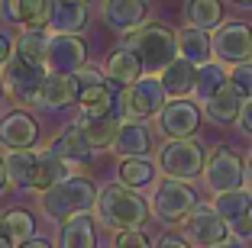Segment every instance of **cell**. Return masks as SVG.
Returning <instances> with one entry per match:
<instances>
[{"instance_id": "6da1fadb", "label": "cell", "mask_w": 252, "mask_h": 248, "mask_svg": "<svg viewBox=\"0 0 252 248\" xmlns=\"http://www.w3.org/2000/svg\"><path fill=\"white\" fill-rule=\"evenodd\" d=\"M94 213H97V222L104 229H113V232L142 229L149 222V203L123 184H110V187L100 190L94 200Z\"/></svg>"}, {"instance_id": "7a4b0ae2", "label": "cell", "mask_w": 252, "mask_h": 248, "mask_svg": "<svg viewBox=\"0 0 252 248\" xmlns=\"http://www.w3.org/2000/svg\"><path fill=\"white\" fill-rule=\"evenodd\" d=\"M97 200V187L88 177H65L62 184L39 193V210L52 222H65L74 213H88Z\"/></svg>"}, {"instance_id": "3957f363", "label": "cell", "mask_w": 252, "mask_h": 248, "mask_svg": "<svg viewBox=\"0 0 252 248\" xmlns=\"http://www.w3.org/2000/svg\"><path fill=\"white\" fill-rule=\"evenodd\" d=\"M126 49H133L142 61V71H162L171 61L178 58V42H175V32L158 26V23H146L142 29L126 32Z\"/></svg>"}, {"instance_id": "277c9868", "label": "cell", "mask_w": 252, "mask_h": 248, "mask_svg": "<svg viewBox=\"0 0 252 248\" xmlns=\"http://www.w3.org/2000/svg\"><path fill=\"white\" fill-rule=\"evenodd\" d=\"M165 90L158 84V78H139L136 84L117 90V116L133 119V123H146V119L158 116V110L165 107Z\"/></svg>"}, {"instance_id": "5b68a950", "label": "cell", "mask_w": 252, "mask_h": 248, "mask_svg": "<svg viewBox=\"0 0 252 248\" xmlns=\"http://www.w3.org/2000/svg\"><path fill=\"white\" fill-rule=\"evenodd\" d=\"M204 145L197 139H168L158 148V171L171 181H194L204 174Z\"/></svg>"}, {"instance_id": "8992f818", "label": "cell", "mask_w": 252, "mask_h": 248, "mask_svg": "<svg viewBox=\"0 0 252 248\" xmlns=\"http://www.w3.org/2000/svg\"><path fill=\"white\" fill-rule=\"evenodd\" d=\"M0 78H3V90L16 103H36L42 81H45V68L36 65V61H26L23 55L13 52V58L0 68Z\"/></svg>"}, {"instance_id": "52a82bcc", "label": "cell", "mask_w": 252, "mask_h": 248, "mask_svg": "<svg viewBox=\"0 0 252 248\" xmlns=\"http://www.w3.org/2000/svg\"><path fill=\"white\" fill-rule=\"evenodd\" d=\"M246 181V168L243 161L236 158V152H230L226 145H217L214 152L204 161V184H207L210 193H230V190H239Z\"/></svg>"}, {"instance_id": "ba28073f", "label": "cell", "mask_w": 252, "mask_h": 248, "mask_svg": "<svg viewBox=\"0 0 252 248\" xmlns=\"http://www.w3.org/2000/svg\"><path fill=\"white\" fill-rule=\"evenodd\" d=\"M197 206V197H194V190L188 187L185 181H165L156 184V197H152V210L156 216H162L165 222H185L188 213Z\"/></svg>"}, {"instance_id": "9c48e42d", "label": "cell", "mask_w": 252, "mask_h": 248, "mask_svg": "<svg viewBox=\"0 0 252 248\" xmlns=\"http://www.w3.org/2000/svg\"><path fill=\"white\" fill-rule=\"evenodd\" d=\"M185 239L194 248H214L230 239V226L217 216L214 206H194L185 219Z\"/></svg>"}, {"instance_id": "30bf717a", "label": "cell", "mask_w": 252, "mask_h": 248, "mask_svg": "<svg viewBox=\"0 0 252 248\" xmlns=\"http://www.w3.org/2000/svg\"><path fill=\"white\" fill-rule=\"evenodd\" d=\"M88 61V45L74 32H52L49 36V55H45V68L55 74H74Z\"/></svg>"}, {"instance_id": "8fae6325", "label": "cell", "mask_w": 252, "mask_h": 248, "mask_svg": "<svg viewBox=\"0 0 252 248\" xmlns=\"http://www.w3.org/2000/svg\"><path fill=\"white\" fill-rule=\"evenodd\" d=\"M210 45L220 61H230V65L252 61V29L246 23H223L217 36L210 39Z\"/></svg>"}, {"instance_id": "7c38bea8", "label": "cell", "mask_w": 252, "mask_h": 248, "mask_svg": "<svg viewBox=\"0 0 252 248\" xmlns=\"http://www.w3.org/2000/svg\"><path fill=\"white\" fill-rule=\"evenodd\" d=\"M200 126V110L191 100H168L158 110V129L168 136V139H191Z\"/></svg>"}, {"instance_id": "4fadbf2b", "label": "cell", "mask_w": 252, "mask_h": 248, "mask_svg": "<svg viewBox=\"0 0 252 248\" xmlns=\"http://www.w3.org/2000/svg\"><path fill=\"white\" fill-rule=\"evenodd\" d=\"M214 210H217V216H220L230 229H236L239 235H249L252 232V222H249L252 193H249V190L239 187V190H230V193H217Z\"/></svg>"}, {"instance_id": "5bb4252c", "label": "cell", "mask_w": 252, "mask_h": 248, "mask_svg": "<svg viewBox=\"0 0 252 248\" xmlns=\"http://www.w3.org/2000/svg\"><path fill=\"white\" fill-rule=\"evenodd\" d=\"M39 139V126L26 110H10L0 119V145H7V152L16 148H32Z\"/></svg>"}, {"instance_id": "9a60e30c", "label": "cell", "mask_w": 252, "mask_h": 248, "mask_svg": "<svg viewBox=\"0 0 252 248\" xmlns=\"http://www.w3.org/2000/svg\"><path fill=\"white\" fill-rule=\"evenodd\" d=\"M49 148L65 161L68 168H81V165H88V161L94 158V145L84 139L81 126H65V129L55 136V142Z\"/></svg>"}, {"instance_id": "2e32d148", "label": "cell", "mask_w": 252, "mask_h": 248, "mask_svg": "<svg viewBox=\"0 0 252 248\" xmlns=\"http://www.w3.org/2000/svg\"><path fill=\"white\" fill-rule=\"evenodd\" d=\"M3 16L23 29H49L52 0H3Z\"/></svg>"}, {"instance_id": "e0dca14e", "label": "cell", "mask_w": 252, "mask_h": 248, "mask_svg": "<svg viewBox=\"0 0 252 248\" xmlns=\"http://www.w3.org/2000/svg\"><path fill=\"white\" fill-rule=\"evenodd\" d=\"M146 0H104V20L120 32H136L146 26Z\"/></svg>"}, {"instance_id": "ac0fdd59", "label": "cell", "mask_w": 252, "mask_h": 248, "mask_svg": "<svg viewBox=\"0 0 252 248\" xmlns=\"http://www.w3.org/2000/svg\"><path fill=\"white\" fill-rule=\"evenodd\" d=\"M110 148L120 155V158H146V155L152 152V132H149L146 123L126 119V123H120L117 139H113Z\"/></svg>"}, {"instance_id": "d6986e66", "label": "cell", "mask_w": 252, "mask_h": 248, "mask_svg": "<svg viewBox=\"0 0 252 248\" xmlns=\"http://www.w3.org/2000/svg\"><path fill=\"white\" fill-rule=\"evenodd\" d=\"M104 78L110 81L113 87H129V84H136V81L142 78V61H139V55H136L133 49H117L107 58V68H104Z\"/></svg>"}, {"instance_id": "ffe728a7", "label": "cell", "mask_w": 252, "mask_h": 248, "mask_svg": "<svg viewBox=\"0 0 252 248\" xmlns=\"http://www.w3.org/2000/svg\"><path fill=\"white\" fill-rule=\"evenodd\" d=\"M97 219L91 213H74L62 222L59 248H97Z\"/></svg>"}, {"instance_id": "44dd1931", "label": "cell", "mask_w": 252, "mask_h": 248, "mask_svg": "<svg viewBox=\"0 0 252 248\" xmlns=\"http://www.w3.org/2000/svg\"><path fill=\"white\" fill-rule=\"evenodd\" d=\"M194 78H197V65H191L185 58H175L168 68L158 71V84H162L165 97H171V100L194 94Z\"/></svg>"}, {"instance_id": "7402d4cb", "label": "cell", "mask_w": 252, "mask_h": 248, "mask_svg": "<svg viewBox=\"0 0 252 248\" xmlns=\"http://www.w3.org/2000/svg\"><path fill=\"white\" fill-rule=\"evenodd\" d=\"M3 165H7V177H10L13 187L32 190V184H36V168H39V152L36 148H16V152H7Z\"/></svg>"}, {"instance_id": "603a6c76", "label": "cell", "mask_w": 252, "mask_h": 248, "mask_svg": "<svg viewBox=\"0 0 252 248\" xmlns=\"http://www.w3.org/2000/svg\"><path fill=\"white\" fill-rule=\"evenodd\" d=\"M74 81L71 74H55V71H45V81H42V90H39L36 103L45 110H62L68 103H74Z\"/></svg>"}, {"instance_id": "cb8c5ba5", "label": "cell", "mask_w": 252, "mask_h": 248, "mask_svg": "<svg viewBox=\"0 0 252 248\" xmlns=\"http://www.w3.org/2000/svg\"><path fill=\"white\" fill-rule=\"evenodd\" d=\"M239 110H243V97L226 84L220 94H214L210 100H204V116L217 126H230L233 119H239Z\"/></svg>"}, {"instance_id": "d4e9b609", "label": "cell", "mask_w": 252, "mask_h": 248, "mask_svg": "<svg viewBox=\"0 0 252 248\" xmlns=\"http://www.w3.org/2000/svg\"><path fill=\"white\" fill-rule=\"evenodd\" d=\"M175 42H178V58L191 61V65H204V61H210V52H214V45H210V36L204 29H194V26H188V29H181L178 36H175Z\"/></svg>"}, {"instance_id": "484cf974", "label": "cell", "mask_w": 252, "mask_h": 248, "mask_svg": "<svg viewBox=\"0 0 252 248\" xmlns=\"http://www.w3.org/2000/svg\"><path fill=\"white\" fill-rule=\"evenodd\" d=\"M52 32H78L88 26V10L84 3H68V0H52V16H49Z\"/></svg>"}, {"instance_id": "4316f807", "label": "cell", "mask_w": 252, "mask_h": 248, "mask_svg": "<svg viewBox=\"0 0 252 248\" xmlns=\"http://www.w3.org/2000/svg\"><path fill=\"white\" fill-rule=\"evenodd\" d=\"M78 126H81L84 139H88L94 148H110L113 139H117V129H120V116L117 113H107V116H84Z\"/></svg>"}, {"instance_id": "83f0119b", "label": "cell", "mask_w": 252, "mask_h": 248, "mask_svg": "<svg viewBox=\"0 0 252 248\" xmlns=\"http://www.w3.org/2000/svg\"><path fill=\"white\" fill-rule=\"evenodd\" d=\"M65 177H71V168H68V165L52 152V148L39 152V168H36V184H32V190H39V193H42V190L62 184Z\"/></svg>"}, {"instance_id": "f1b7e54d", "label": "cell", "mask_w": 252, "mask_h": 248, "mask_svg": "<svg viewBox=\"0 0 252 248\" xmlns=\"http://www.w3.org/2000/svg\"><path fill=\"white\" fill-rule=\"evenodd\" d=\"M230 84V71L223 68V61H204L197 68V78H194V94L200 100H210L214 94H220L223 87Z\"/></svg>"}, {"instance_id": "f546056e", "label": "cell", "mask_w": 252, "mask_h": 248, "mask_svg": "<svg viewBox=\"0 0 252 248\" xmlns=\"http://www.w3.org/2000/svg\"><path fill=\"white\" fill-rule=\"evenodd\" d=\"M188 23L194 29H220L223 26V3L220 0H188Z\"/></svg>"}, {"instance_id": "4dcf8cb0", "label": "cell", "mask_w": 252, "mask_h": 248, "mask_svg": "<svg viewBox=\"0 0 252 248\" xmlns=\"http://www.w3.org/2000/svg\"><path fill=\"white\" fill-rule=\"evenodd\" d=\"M117 174H120V184H123V187L136 190V187H149V184L156 181L158 171L149 158H123Z\"/></svg>"}, {"instance_id": "1f68e13d", "label": "cell", "mask_w": 252, "mask_h": 248, "mask_svg": "<svg viewBox=\"0 0 252 248\" xmlns=\"http://www.w3.org/2000/svg\"><path fill=\"white\" fill-rule=\"evenodd\" d=\"M49 29H23L16 39V55H23L26 61H36L45 65V55H49Z\"/></svg>"}, {"instance_id": "d6a6232c", "label": "cell", "mask_w": 252, "mask_h": 248, "mask_svg": "<svg viewBox=\"0 0 252 248\" xmlns=\"http://www.w3.org/2000/svg\"><path fill=\"white\" fill-rule=\"evenodd\" d=\"M3 235L10 239V245H23V242L36 239V222L26 210H10L3 213Z\"/></svg>"}, {"instance_id": "836d02e7", "label": "cell", "mask_w": 252, "mask_h": 248, "mask_svg": "<svg viewBox=\"0 0 252 248\" xmlns=\"http://www.w3.org/2000/svg\"><path fill=\"white\" fill-rule=\"evenodd\" d=\"M230 87L236 90L243 100L252 97V61H243V65H236L230 71Z\"/></svg>"}, {"instance_id": "e575fe53", "label": "cell", "mask_w": 252, "mask_h": 248, "mask_svg": "<svg viewBox=\"0 0 252 248\" xmlns=\"http://www.w3.org/2000/svg\"><path fill=\"white\" fill-rule=\"evenodd\" d=\"M113 248H152L142 229H126V232H117V245Z\"/></svg>"}, {"instance_id": "d590c367", "label": "cell", "mask_w": 252, "mask_h": 248, "mask_svg": "<svg viewBox=\"0 0 252 248\" xmlns=\"http://www.w3.org/2000/svg\"><path fill=\"white\" fill-rule=\"evenodd\" d=\"M13 52H16V39L10 36L7 29H0V68L13 58Z\"/></svg>"}, {"instance_id": "8d00e7d4", "label": "cell", "mask_w": 252, "mask_h": 248, "mask_svg": "<svg viewBox=\"0 0 252 248\" xmlns=\"http://www.w3.org/2000/svg\"><path fill=\"white\" fill-rule=\"evenodd\" d=\"M239 129H243L246 136H252V97L243 100V110H239Z\"/></svg>"}, {"instance_id": "74e56055", "label": "cell", "mask_w": 252, "mask_h": 248, "mask_svg": "<svg viewBox=\"0 0 252 248\" xmlns=\"http://www.w3.org/2000/svg\"><path fill=\"white\" fill-rule=\"evenodd\" d=\"M156 248H191V245H188V239H181V235H162Z\"/></svg>"}, {"instance_id": "f35d334b", "label": "cell", "mask_w": 252, "mask_h": 248, "mask_svg": "<svg viewBox=\"0 0 252 248\" xmlns=\"http://www.w3.org/2000/svg\"><path fill=\"white\" fill-rule=\"evenodd\" d=\"M16 248H52L45 239H30V242H23V245H16Z\"/></svg>"}, {"instance_id": "ab89813d", "label": "cell", "mask_w": 252, "mask_h": 248, "mask_svg": "<svg viewBox=\"0 0 252 248\" xmlns=\"http://www.w3.org/2000/svg\"><path fill=\"white\" fill-rule=\"evenodd\" d=\"M10 187V177H7V165H3V158H0V193Z\"/></svg>"}, {"instance_id": "60d3db41", "label": "cell", "mask_w": 252, "mask_h": 248, "mask_svg": "<svg viewBox=\"0 0 252 248\" xmlns=\"http://www.w3.org/2000/svg\"><path fill=\"white\" fill-rule=\"evenodd\" d=\"M214 248H243V239H226V242H220V245H214Z\"/></svg>"}, {"instance_id": "b9f144b4", "label": "cell", "mask_w": 252, "mask_h": 248, "mask_svg": "<svg viewBox=\"0 0 252 248\" xmlns=\"http://www.w3.org/2000/svg\"><path fill=\"white\" fill-rule=\"evenodd\" d=\"M246 181L252 184V158H249V165H246Z\"/></svg>"}, {"instance_id": "7bdbcfd3", "label": "cell", "mask_w": 252, "mask_h": 248, "mask_svg": "<svg viewBox=\"0 0 252 248\" xmlns=\"http://www.w3.org/2000/svg\"><path fill=\"white\" fill-rule=\"evenodd\" d=\"M0 248H13V245H10V239H7V235H0Z\"/></svg>"}, {"instance_id": "ee69618b", "label": "cell", "mask_w": 252, "mask_h": 248, "mask_svg": "<svg viewBox=\"0 0 252 248\" xmlns=\"http://www.w3.org/2000/svg\"><path fill=\"white\" fill-rule=\"evenodd\" d=\"M3 94H7V90H3V78H0V97H3Z\"/></svg>"}, {"instance_id": "f6af8a7d", "label": "cell", "mask_w": 252, "mask_h": 248, "mask_svg": "<svg viewBox=\"0 0 252 248\" xmlns=\"http://www.w3.org/2000/svg\"><path fill=\"white\" fill-rule=\"evenodd\" d=\"M68 3H88V0H68Z\"/></svg>"}, {"instance_id": "bcb514c9", "label": "cell", "mask_w": 252, "mask_h": 248, "mask_svg": "<svg viewBox=\"0 0 252 248\" xmlns=\"http://www.w3.org/2000/svg\"><path fill=\"white\" fill-rule=\"evenodd\" d=\"M0 235H3V216H0Z\"/></svg>"}, {"instance_id": "7dc6e473", "label": "cell", "mask_w": 252, "mask_h": 248, "mask_svg": "<svg viewBox=\"0 0 252 248\" xmlns=\"http://www.w3.org/2000/svg\"><path fill=\"white\" fill-rule=\"evenodd\" d=\"M236 3H252V0H236Z\"/></svg>"}, {"instance_id": "c3c4849f", "label": "cell", "mask_w": 252, "mask_h": 248, "mask_svg": "<svg viewBox=\"0 0 252 248\" xmlns=\"http://www.w3.org/2000/svg\"><path fill=\"white\" fill-rule=\"evenodd\" d=\"M249 222H252V213H249Z\"/></svg>"}, {"instance_id": "681fc988", "label": "cell", "mask_w": 252, "mask_h": 248, "mask_svg": "<svg viewBox=\"0 0 252 248\" xmlns=\"http://www.w3.org/2000/svg\"><path fill=\"white\" fill-rule=\"evenodd\" d=\"M249 158H252V155H249Z\"/></svg>"}]
</instances>
